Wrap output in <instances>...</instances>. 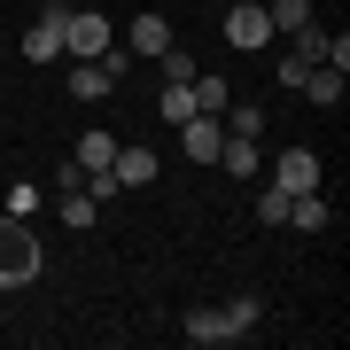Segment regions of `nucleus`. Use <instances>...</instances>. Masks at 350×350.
Listing matches in <instances>:
<instances>
[{"instance_id": "14", "label": "nucleus", "mask_w": 350, "mask_h": 350, "mask_svg": "<svg viewBox=\"0 0 350 350\" xmlns=\"http://www.w3.org/2000/svg\"><path fill=\"white\" fill-rule=\"evenodd\" d=\"M109 156H117V133H86V140H78V172H109Z\"/></svg>"}, {"instance_id": "3", "label": "nucleus", "mask_w": 350, "mask_h": 350, "mask_svg": "<svg viewBox=\"0 0 350 350\" xmlns=\"http://www.w3.org/2000/svg\"><path fill=\"white\" fill-rule=\"evenodd\" d=\"M226 47H241V55L273 47V16H265L257 0H234V8H226Z\"/></svg>"}, {"instance_id": "7", "label": "nucleus", "mask_w": 350, "mask_h": 350, "mask_svg": "<svg viewBox=\"0 0 350 350\" xmlns=\"http://www.w3.org/2000/svg\"><path fill=\"white\" fill-rule=\"evenodd\" d=\"M109 179H117V187H156V156L140 148V140H117V156H109Z\"/></svg>"}, {"instance_id": "12", "label": "nucleus", "mask_w": 350, "mask_h": 350, "mask_svg": "<svg viewBox=\"0 0 350 350\" xmlns=\"http://www.w3.org/2000/svg\"><path fill=\"white\" fill-rule=\"evenodd\" d=\"M218 312H226V327H234V335H250V327L265 319V296H257V288H241V296H226Z\"/></svg>"}, {"instance_id": "17", "label": "nucleus", "mask_w": 350, "mask_h": 350, "mask_svg": "<svg viewBox=\"0 0 350 350\" xmlns=\"http://www.w3.org/2000/svg\"><path fill=\"white\" fill-rule=\"evenodd\" d=\"M226 133L257 140V133H265V109H257V101H226Z\"/></svg>"}, {"instance_id": "13", "label": "nucleus", "mask_w": 350, "mask_h": 350, "mask_svg": "<svg viewBox=\"0 0 350 350\" xmlns=\"http://www.w3.org/2000/svg\"><path fill=\"white\" fill-rule=\"evenodd\" d=\"M304 94H312L319 109H335V101H342V70L335 63H312V70H304Z\"/></svg>"}, {"instance_id": "16", "label": "nucleus", "mask_w": 350, "mask_h": 350, "mask_svg": "<svg viewBox=\"0 0 350 350\" xmlns=\"http://www.w3.org/2000/svg\"><path fill=\"white\" fill-rule=\"evenodd\" d=\"M226 101H234V86H226V78H202V70H195V109H202V117H226Z\"/></svg>"}, {"instance_id": "23", "label": "nucleus", "mask_w": 350, "mask_h": 350, "mask_svg": "<svg viewBox=\"0 0 350 350\" xmlns=\"http://www.w3.org/2000/svg\"><path fill=\"white\" fill-rule=\"evenodd\" d=\"M226 8H234V0H226Z\"/></svg>"}, {"instance_id": "21", "label": "nucleus", "mask_w": 350, "mask_h": 350, "mask_svg": "<svg viewBox=\"0 0 350 350\" xmlns=\"http://www.w3.org/2000/svg\"><path fill=\"white\" fill-rule=\"evenodd\" d=\"M257 226H265V234H273V226H288V195H280V187L257 195Z\"/></svg>"}, {"instance_id": "9", "label": "nucleus", "mask_w": 350, "mask_h": 350, "mask_svg": "<svg viewBox=\"0 0 350 350\" xmlns=\"http://www.w3.org/2000/svg\"><path fill=\"white\" fill-rule=\"evenodd\" d=\"M218 163H226V172H234V179H257L265 148H257V140H241V133H226V140H218Z\"/></svg>"}, {"instance_id": "8", "label": "nucleus", "mask_w": 350, "mask_h": 350, "mask_svg": "<svg viewBox=\"0 0 350 350\" xmlns=\"http://www.w3.org/2000/svg\"><path fill=\"white\" fill-rule=\"evenodd\" d=\"M117 47H125V55H140V63H156V55L172 47V24H163V16H133Z\"/></svg>"}, {"instance_id": "5", "label": "nucleus", "mask_w": 350, "mask_h": 350, "mask_svg": "<svg viewBox=\"0 0 350 350\" xmlns=\"http://www.w3.org/2000/svg\"><path fill=\"white\" fill-rule=\"evenodd\" d=\"M273 187H280V195H312V187H319V156H312V148H280V156H273Z\"/></svg>"}, {"instance_id": "15", "label": "nucleus", "mask_w": 350, "mask_h": 350, "mask_svg": "<svg viewBox=\"0 0 350 350\" xmlns=\"http://www.w3.org/2000/svg\"><path fill=\"white\" fill-rule=\"evenodd\" d=\"M156 109H163V125H187V117H195V78H187V86H163Z\"/></svg>"}, {"instance_id": "2", "label": "nucleus", "mask_w": 350, "mask_h": 350, "mask_svg": "<svg viewBox=\"0 0 350 350\" xmlns=\"http://www.w3.org/2000/svg\"><path fill=\"white\" fill-rule=\"evenodd\" d=\"M109 47H117L109 16H94V8H70L63 16V55H70V63H94V55H109Z\"/></svg>"}, {"instance_id": "6", "label": "nucleus", "mask_w": 350, "mask_h": 350, "mask_svg": "<svg viewBox=\"0 0 350 350\" xmlns=\"http://www.w3.org/2000/svg\"><path fill=\"white\" fill-rule=\"evenodd\" d=\"M172 133H179V148H187L195 163H218V140H226V117H202V109H195L187 125H172Z\"/></svg>"}, {"instance_id": "18", "label": "nucleus", "mask_w": 350, "mask_h": 350, "mask_svg": "<svg viewBox=\"0 0 350 350\" xmlns=\"http://www.w3.org/2000/svg\"><path fill=\"white\" fill-rule=\"evenodd\" d=\"M63 218H70V226H78V234H86V226H94V218H101V202H94V195H86V187H63Z\"/></svg>"}, {"instance_id": "20", "label": "nucleus", "mask_w": 350, "mask_h": 350, "mask_svg": "<svg viewBox=\"0 0 350 350\" xmlns=\"http://www.w3.org/2000/svg\"><path fill=\"white\" fill-rule=\"evenodd\" d=\"M265 16H273V31H304L312 24V0H273Z\"/></svg>"}, {"instance_id": "10", "label": "nucleus", "mask_w": 350, "mask_h": 350, "mask_svg": "<svg viewBox=\"0 0 350 350\" xmlns=\"http://www.w3.org/2000/svg\"><path fill=\"white\" fill-rule=\"evenodd\" d=\"M288 226H304V234H327V226H335L327 195H319V187H312V195H288Z\"/></svg>"}, {"instance_id": "19", "label": "nucleus", "mask_w": 350, "mask_h": 350, "mask_svg": "<svg viewBox=\"0 0 350 350\" xmlns=\"http://www.w3.org/2000/svg\"><path fill=\"white\" fill-rule=\"evenodd\" d=\"M156 63H163V86H187V78H195V55L179 47V39H172V47L156 55Z\"/></svg>"}, {"instance_id": "1", "label": "nucleus", "mask_w": 350, "mask_h": 350, "mask_svg": "<svg viewBox=\"0 0 350 350\" xmlns=\"http://www.w3.org/2000/svg\"><path fill=\"white\" fill-rule=\"evenodd\" d=\"M39 234H31V218H0V288H31L39 280Z\"/></svg>"}, {"instance_id": "4", "label": "nucleus", "mask_w": 350, "mask_h": 350, "mask_svg": "<svg viewBox=\"0 0 350 350\" xmlns=\"http://www.w3.org/2000/svg\"><path fill=\"white\" fill-rule=\"evenodd\" d=\"M63 0H47V8L31 16V31H24V63H63Z\"/></svg>"}, {"instance_id": "11", "label": "nucleus", "mask_w": 350, "mask_h": 350, "mask_svg": "<svg viewBox=\"0 0 350 350\" xmlns=\"http://www.w3.org/2000/svg\"><path fill=\"white\" fill-rule=\"evenodd\" d=\"M187 342H241V335L226 327V312H218V304H202V312H187Z\"/></svg>"}, {"instance_id": "22", "label": "nucleus", "mask_w": 350, "mask_h": 350, "mask_svg": "<svg viewBox=\"0 0 350 350\" xmlns=\"http://www.w3.org/2000/svg\"><path fill=\"white\" fill-rule=\"evenodd\" d=\"M39 202H47V195H39V187H31V179H16V187H8V218H31V211H39Z\"/></svg>"}]
</instances>
